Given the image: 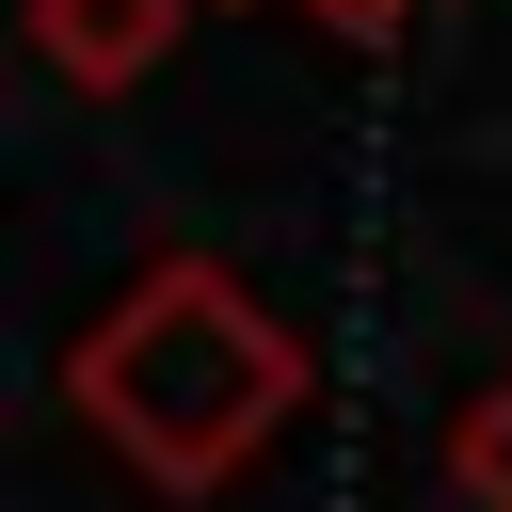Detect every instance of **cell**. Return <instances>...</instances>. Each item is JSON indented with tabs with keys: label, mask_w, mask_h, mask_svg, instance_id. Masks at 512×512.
<instances>
[{
	"label": "cell",
	"mask_w": 512,
	"mask_h": 512,
	"mask_svg": "<svg viewBox=\"0 0 512 512\" xmlns=\"http://www.w3.org/2000/svg\"><path fill=\"white\" fill-rule=\"evenodd\" d=\"M64 400H80V432L144 480V496H224V480H256L288 432H304V400H320V352L288 336V304L256 288V272H224V256H144L80 336H64Z\"/></svg>",
	"instance_id": "1"
},
{
	"label": "cell",
	"mask_w": 512,
	"mask_h": 512,
	"mask_svg": "<svg viewBox=\"0 0 512 512\" xmlns=\"http://www.w3.org/2000/svg\"><path fill=\"white\" fill-rule=\"evenodd\" d=\"M192 16H208V0H32V64L80 80V96H128V80L176 64Z\"/></svg>",
	"instance_id": "2"
},
{
	"label": "cell",
	"mask_w": 512,
	"mask_h": 512,
	"mask_svg": "<svg viewBox=\"0 0 512 512\" xmlns=\"http://www.w3.org/2000/svg\"><path fill=\"white\" fill-rule=\"evenodd\" d=\"M448 480H464V512H512V368H480L448 400Z\"/></svg>",
	"instance_id": "3"
},
{
	"label": "cell",
	"mask_w": 512,
	"mask_h": 512,
	"mask_svg": "<svg viewBox=\"0 0 512 512\" xmlns=\"http://www.w3.org/2000/svg\"><path fill=\"white\" fill-rule=\"evenodd\" d=\"M288 16H320V32H336V48H384V32H400V16H416V0H288Z\"/></svg>",
	"instance_id": "4"
}]
</instances>
